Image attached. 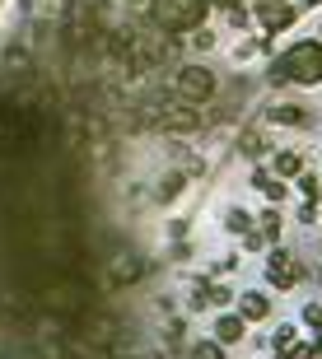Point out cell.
Wrapping results in <instances>:
<instances>
[{
  "label": "cell",
  "mask_w": 322,
  "mask_h": 359,
  "mask_svg": "<svg viewBox=\"0 0 322 359\" xmlns=\"http://www.w3.org/2000/svg\"><path fill=\"white\" fill-rule=\"evenodd\" d=\"M229 19H234V24H239V28H248V24H253V14L243 10V5H239V10H229Z\"/></svg>",
  "instance_id": "26"
},
{
  "label": "cell",
  "mask_w": 322,
  "mask_h": 359,
  "mask_svg": "<svg viewBox=\"0 0 322 359\" xmlns=\"http://www.w3.org/2000/svg\"><path fill=\"white\" fill-rule=\"evenodd\" d=\"M304 5H313V10H322V0H304Z\"/></svg>",
  "instance_id": "28"
},
{
  "label": "cell",
  "mask_w": 322,
  "mask_h": 359,
  "mask_svg": "<svg viewBox=\"0 0 322 359\" xmlns=\"http://www.w3.org/2000/svg\"><path fill=\"white\" fill-rule=\"evenodd\" d=\"M187 359H224V346L220 341H201V346H192Z\"/></svg>",
  "instance_id": "18"
},
{
  "label": "cell",
  "mask_w": 322,
  "mask_h": 359,
  "mask_svg": "<svg viewBox=\"0 0 322 359\" xmlns=\"http://www.w3.org/2000/svg\"><path fill=\"white\" fill-rule=\"evenodd\" d=\"M135 5H145V0H135Z\"/></svg>",
  "instance_id": "30"
},
{
  "label": "cell",
  "mask_w": 322,
  "mask_h": 359,
  "mask_svg": "<svg viewBox=\"0 0 322 359\" xmlns=\"http://www.w3.org/2000/svg\"><path fill=\"white\" fill-rule=\"evenodd\" d=\"M210 10H224L229 14V10H239V0H210Z\"/></svg>",
  "instance_id": "27"
},
{
  "label": "cell",
  "mask_w": 322,
  "mask_h": 359,
  "mask_svg": "<svg viewBox=\"0 0 322 359\" xmlns=\"http://www.w3.org/2000/svg\"><path fill=\"white\" fill-rule=\"evenodd\" d=\"M271 84H304V89H318L322 84V42L304 38L295 42L285 56H276L271 61Z\"/></svg>",
  "instance_id": "1"
},
{
  "label": "cell",
  "mask_w": 322,
  "mask_h": 359,
  "mask_svg": "<svg viewBox=\"0 0 322 359\" xmlns=\"http://www.w3.org/2000/svg\"><path fill=\"white\" fill-rule=\"evenodd\" d=\"M299 191L309 201H322V177L318 173H299Z\"/></svg>",
  "instance_id": "19"
},
{
  "label": "cell",
  "mask_w": 322,
  "mask_h": 359,
  "mask_svg": "<svg viewBox=\"0 0 322 359\" xmlns=\"http://www.w3.org/2000/svg\"><path fill=\"white\" fill-rule=\"evenodd\" d=\"M173 89H177L182 103H210L220 84H215V75L206 66H182V70H177V80H173Z\"/></svg>",
  "instance_id": "4"
},
{
  "label": "cell",
  "mask_w": 322,
  "mask_h": 359,
  "mask_svg": "<svg viewBox=\"0 0 322 359\" xmlns=\"http://www.w3.org/2000/svg\"><path fill=\"white\" fill-rule=\"evenodd\" d=\"M257 19L267 28V38H276V33H285L299 19V5L295 0H257Z\"/></svg>",
  "instance_id": "5"
},
{
  "label": "cell",
  "mask_w": 322,
  "mask_h": 359,
  "mask_svg": "<svg viewBox=\"0 0 322 359\" xmlns=\"http://www.w3.org/2000/svg\"><path fill=\"white\" fill-rule=\"evenodd\" d=\"M234 266H239V257H220V262H215V276H229Z\"/></svg>",
  "instance_id": "25"
},
{
  "label": "cell",
  "mask_w": 322,
  "mask_h": 359,
  "mask_svg": "<svg viewBox=\"0 0 322 359\" xmlns=\"http://www.w3.org/2000/svg\"><path fill=\"white\" fill-rule=\"evenodd\" d=\"M224 304H234V294L224 285H210V308H224Z\"/></svg>",
  "instance_id": "21"
},
{
  "label": "cell",
  "mask_w": 322,
  "mask_h": 359,
  "mask_svg": "<svg viewBox=\"0 0 322 359\" xmlns=\"http://www.w3.org/2000/svg\"><path fill=\"white\" fill-rule=\"evenodd\" d=\"M224 229H229V233H239V238H243V233L253 229V215H248V210H239V205H234V210H224Z\"/></svg>",
  "instance_id": "17"
},
{
  "label": "cell",
  "mask_w": 322,
  "mask_h": 359,
  "mask_svg": "<svg viewBox=\"0 0 322 359\" xmlns=\"http://www.w3.org/2000/svg\"><path fill=\"white\" fill-rule=\"evenodd\" d=\"M257 52V38H248V42H239V47H234V61H248V56Z\"/></svg>",
  "instance_id": "22"
},
{
  "label": "cell",
  "mask_w": 322,
  "mask_h": 359,
  "mask_svg": "<svg viewBox=\"0 0 322 359\" xmlns=\"http://www.w3.org/2000/svg\"><path fill=\"white\" fill-rule=\"evenodd\" d=\"M253 229L262 233L267 243L281 238V205H271V210H262V219H253Z\"/></svg>",
  "instance_id": "15"
},
{
  "label": "cell",
  "mask_w": 322,
  "mask_h": 359,
  "mask_svg": "<svg viewBox=\"0 0 322 359\" xmlns=\"http://www.w3.org/2000/svg\"><path fill=\"white\" fill-rule=\"evenodd\" d=\"M271 173L285 177V182L299 177V173H304V154H299V149H276V154H271Z\"/></svg>",
  "instance_id": "11"
},
{
  "label": "cell",
  "mask_w": 322,
  "mask_h": 359,
  "mask_svg": "<svg viewBox=\"0 0 322 359\" xmlns=\"http://www.w3.org/2000/svg\"><path fill=\"white\" fill-rule=\"evenodd\" d=\"M192 42H196V47H206V52H210V47H215V33H210V28H196V38H192Z\"/></svg>",
  "instance_id": "23"
},
{
  "label": "cell",
  "mask_w": 322,
  "mask_h": 359,
  "mask_svg": "<svg viewBox=\"0 0 322 359\" xmlns=\"http://www.w3.org/2000/svg\"><path fill=\"white\" fill-rule=\"evenodd\" d=\"M107 271H112V285H131V280L145 276V257L140 252H117Z\"/></svg>",
  "instance_id": "7"
},
{
  "label": "cell",
  "mask_w": 322,
  "mask_h": 359,
  "mask_svg": "<svg viewBox=\"0 0 322 359\" xmlns=\"http://www.w3.org/2000/svg\"><path fill=\"white\" fill-rule=\"evenodd\" d=\"M318 285H322V266H318Z\"/></svg>",
  "instance_id": "29"
},
{
  "label": "cell",
  "mask_w": 322,
  "mask_h": 359,
  "mask_svg": "<svg viewBox=\"0 0 322 359\" xmlns=\"http://www.w3.org/2000/svg\"><path fill=\"white\" fill-rule=\"evenodd\" d=\"M290 341H299V332L290 327V322H281V332H276V341H271V350H285Z\"/></svg>",
  "instance_id": "20"
},
{
  "label": "cell",
  "mask_w": 322,
  "mask_h": 359,
  "mask_svg": "<svg viewBox=\"0 0 322 359\" xmlns=\"http://www.w3.org/2000/svg\"><path fill=\"white\" fill-rule=\"evenodd\" d=\"M89 285L84 280H56V285H47V299L42 304L47 308H56V313H70V318H84L89 313Z\"/></svg>",
  "instance_id": "3"
},
{
  "label": "cell",
  "mask_w": 322,
  "mask_h": 359,
  "mask_svg": "<svg viewBox=\"0 0 322 359\" xmlns=\"http://www.w3.org/2000/svg\"><path fill=\"white\" fill-rule=\"evenodd\" d=\"M253 187H257V191H262V196L271 201V205H281V201H285V191H290V187H285V177H276L271 168H253Z\"/></svg>",
  "instance_id": "10"
},
{
  "label": "cell",
  "mask_w": 322,
  "mask_h": 359,
  "mask_svg": "<svg viewBox=\"0 0 322 359\" xmlns=\"http://www.w3.org/2000/svg\"><path fill=\"white\" fill-rule=\"evenodd\" d=\"M145 5L149 24L159 33H192V28H201L206 10H210V0H145Z\"/></svg>",
  "instance_id": "2"
},
{
  "label": "cell",
  "mask_w": 322,
  "mask_h": 359,
  "mask_svg": "<svg viewBox=\"0 0 322 359\" xmlns=\"http://www.w3.org/2000/svg\"><path fill=\"white\" fill-rule=\"evenodd\" d=\"M243 336H248V322H243L239 313H224V318L215 322V341H220V346H239Z\"/></svg>",
  "instance_id": "12"
},
{
  "label": "cell",
  "mask_w": 322,
  "mask_h": 359,
  "mask_svg": "<svg viewBox=\"0 0 322 359\" xmlns=\"http://www.w3.org/2000/svg\"><path fill=\"white\" fill-rule=\"evenodd\" d=\"M299 276H304V271H299L295 257L285 252V248H271V257H267V280L271 285H276V290H290V285H299Z\"/></svg>",
  "instance_id": "6"
},
{
  "label": "cell",
  "mask_w": 322,
  "mask_h": 359,
  "mask_svg": "<svg viewBox=\"0 0 322 359\" xmlns=\"http://www.w3.org/2000/svg\"><path fill=\"white\" fill-rule=\"evenodd\" d=\"M267 135H262V131H257V126H253V131H243L239 135V154H243V159H262V154H267Z\"/></svg>",
  "instance_id": "14"
},
{
  "label": "cell",
  "mask_w": 322,
  "mask_h": 359,
  "mask_svg": "<svg viewBox=\"0 0 322 359\" xmlns=\"http://www.w3.org/2000/svg\"><path fill=\"white\" fill-rule=\"evenodd\" d=\"M182 191H187V173H177V168H173V173L159 177V201H177Z\"/></svg>",
  "instance_id": "16"
},
{
  "label": "cell",
  "mask_w": 322,
  "mask_h": 359,
  "mask_svg": "<svg viewBox=\"0 0 322 359\" xmlns=\"http://www.w3.org/2000/svg\"><path fill=\"white\" fill-rule=\"evenodd\" d=\"M239 318L248 322V327H253V322H267V318H271V299H267L262 290H248V294L239 299Z\"/></svg>",
  "instance_id": "8"
},
{
  "label": "cell",
  "mask_w": 322,
  "mask_h": 359,
  "mask_svg": "<svg viewBox=\"0 0 322 359\" xmlns=\"http://www.w3.org/2000/svg\"><path fill=\"white\" fill-rule=\"evenodd\" d=\"M267 117H271V121H281V126H309V107H299V103H281V107H271Z\"/></svg>",
  "instance_id": "13"
},
{
  "label": "cell",
  "mask_w": 322,
  "mask_h": 359,
  "mask_svg": "<svg viewBox=\"0 0 322 359\" xmlns=\"http://www.w3.org/2000/svg\"><path fill=\"white\" fill-rule=\"evenodd\" d=\"M159 126H163V131H196V126H201V117L192 112V103H173L159 117Z\"/></svg>",
  "instance_id": "9"
},
{
  "label": "cell",
  "mask_w": 322,
  "mask_h": 359,
  "mask_svg": "<svg viewBox=\"0 0 322 359\" xmlns=\"http://www.w3.org/2000/svg\"><path fill=\"white\" fill-rule=\"evenodd\" d=\"M304 322H309V327H322V308L309 304V308H304Z\"/></svg>",
  "instance_id": "24"
}]
</instances>
